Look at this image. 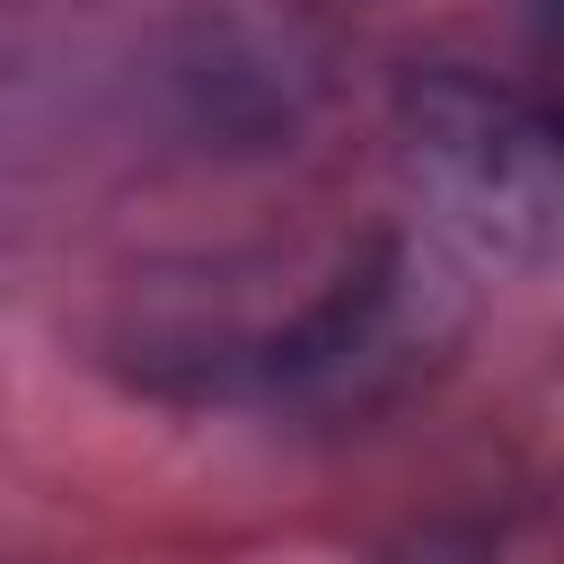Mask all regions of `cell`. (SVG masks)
Instances as JSON below:
<instances>
[{"label":"cell","instance_id":"obj_1","mask_svg":"<svg viewBox=\"0 0 564 564\" xmlns=\"http://www.w3.org/2000/svg\"><path fill=\"white\" fill-rule=\"evenodd\" d=\"M423 141L432 159H449L476 194V212H494V238L538 256L546 229H555V159H546V132L511 106V97H485L467 79H432L423 97Z\"/></svg>","mask_w":564,"mask_h":564}]
</instances>
